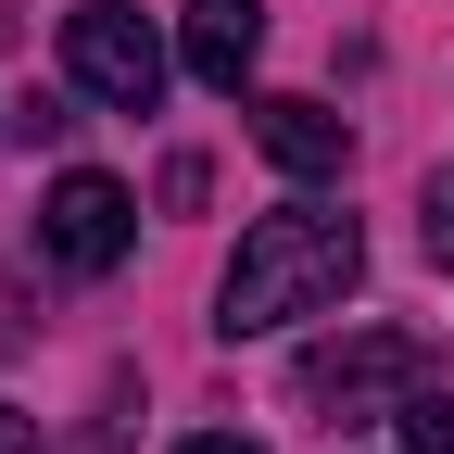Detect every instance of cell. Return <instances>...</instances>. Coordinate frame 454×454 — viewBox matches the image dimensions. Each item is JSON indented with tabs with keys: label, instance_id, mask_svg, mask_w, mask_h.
<instances>
[{
	"label": "cell",
	"instance_id": "6da1fadb",
	"mask_svg": "<svg viewBox=\"0 0 454 454\" xmlns=\"http://www.w3.org/2000/svg\"><path fill=\"white\" fill-rule=\"evenodd\" d=\"M354 278H366V227L354 215H328V202L253 215L240 253H227V278H215V328L227 340H265V328H291V316H328Z\"/></svg>",
	"mask_w": 454,
	"mask_h": 454
},
{
	"label": "cell",
	"instance_id": "7a4b0ae2",
	"mask_svg": "<svg viewBox=\"0 0 454 454\" xmlns=\"http://www.w3.org/2000/svg\"><path fill=\"white\" fill-rule=\"evenodd\" d=\"M417 379H442V354L417 328H354V340H328V354H303V404L316 417H379V404H404Z\"/></svg>",
	"mask_w": 454,
	"mask_h": 454
},
{
	"label": "cell",
	"instance_id": "3957f363",
	"mask_svg": "<svg viewBox=\"0 0 454 454\" xmlns=\"http://www.w3.org/2000/svg\"><path fill=\"white\" fill-rule=\"evenodd\" d=\"M64 76L89 101H114V114H152L164 101V38L127 13V0H76L64 13Z\"/></svg>",
	"mask_w": 454,
	"mask_h": 454
},
{
	"label": "cell",
	"instance_id": "277c9868",
	"mask_svg": "<svg viewBox=\"0 0 454 454\" xmlns=\"http://www.w3.org/2000/svg\"><path fill=\"white\" fill-rule=\"evenodd\" d=\"M38 253L64 265V278H114V265L139 253V202H127V177H101V164L51 177V202H38Z\"/></svg>",
	"mask_w": 454,
	"mask_h": 454
},
{
	"label": "cell",
	"instance_id": "5b68a950",
	"mask_svg": "<svg viewBox=\"0 0 454 454\" xmlns=\"http://www.w3.org/2000/svg\"><path fill=\"white\" fill-rule=\"evenodd\" d=\"M177 64H190L202 89H253V64H265V0H190Z\"/></svg>",
	"mask_w": 454,
	"mask_h": 454
},
{
	"label": "cell",
	"instance_id": "8992f818",
	"mask_svg": "<svg viewBox=\"0 0 454 454\" xmlns=\"http://www.w3.org/2000/svg\"><path fill=\"white\" fill-rule=\"evenodd\" d=\"M253 139H265V164H291V177H340V164H354V127H340L328 101H303V89L253 101Z\"/></svg>",
	"mask_w": 454,
	"mask_h": 454
},
{
	"label": "cell",
	"instance_id": "52a82bcc",
	"mask_svg": "<svg viewBox=\"0 0 454 454\" xmlns=\"http://www.w3.org/2000/svg\"><path fill=\"white\" fill-rule=\"evenodd\" d=\"M391 442L404 454H454V379H417L404 404H391Z\"/></svg>",
	"mask_w": 454,
	"mask_h": 454
},
{
	"label": "cell",
	"instance_id": "ba28073f",
	"mask_svg": "<svg viewBox=\"0 0 454 454\" xmlns=\"http://www.w3.org/2000/svg\"><path fill=\"white\" fill-rule=\"evenodd\" d=\"M417 240H429V265H454V177L417 190Z\"/></svg>",
	"mask_w": 454,
	"mask_h": 454
},
{
	"label": "cell",
	"instance_id": "9c48e42d",
	"mask_svg": "<svg viewBox=\"0 0 454 454\" xmlns=\"http://www.w3.org/2000/svg\"><path fill=\"white\" fill-rule=\"evenodd\" d=\"M0 454H38V417L26 404H0Z\"/></svg>",
	"mask_w": 454,
	"mask_h": 454
},
{
	"label": "cell",
	"instance_id": "30bf717a",
	"mask_svg": "<svg viewBox=\"0 0 454 454\" xmlns=\"http://www.w3.org/2000/svg\"><path fill=\"white\" fill-rule=\"evenodd\" d=\"M177 454H253V442H227V429H215V442H177Z\"/></svg>",
	"mask_w": 454,
	"mask_h": 454
}]
</instances>
